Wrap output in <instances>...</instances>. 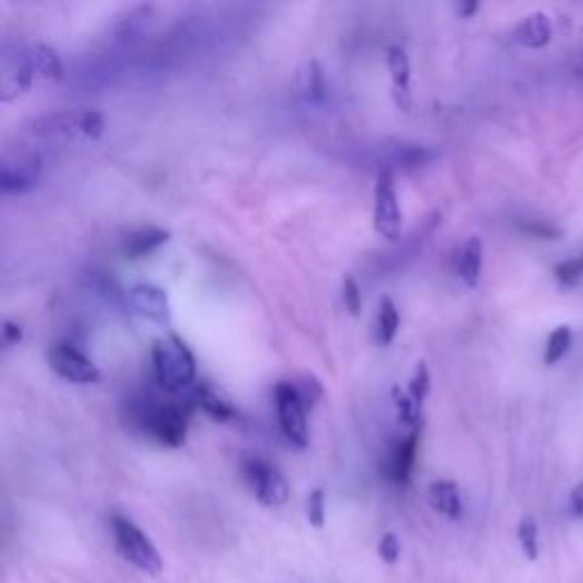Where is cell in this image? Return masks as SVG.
<instances>
[{"mask_svg":"<svg viewBox=\"0 0 583 583\" xmlns=\"http://www.w3.org/2000/svg\"><path fill=\"white\" fill-rule=\"evenodd\" d=\"M153 374L158 385L167 394H189L197 385V355L191 354L187 342L176 333L160 337L153 342Z\"/></svg>","mask_w":583,"mask_h":583,"instance_id":"obj_1","label":"cell"},{"mask_svg":"<svg viewBox=\"0 0 583 583\" xmlns=\"http://www.w3.org/2000/svg\"><path fill=\"white\" fill-rule=\"evenodd\" d=\"M191 408H194L191 394H187L185 402H180V399H171V402L146 399L137 406V422H140L141 431L149 433L155 442L169 449H178L187 440Z\"/></svg>","mask_w":583,"mask_h":583,"instance_id":"obj_2","label":"cell"},{"mask_svg":"<svg viewBox=\"0 0 583 583\" xmlns=\"http://www.w3.org/2000/svg\"><path fill=\"white\" fill-rule=\"evenodd\" d=\"M112 536L119 554L128 560L135 569L149 577H158L162 572L164 563L155 542L132 522L126 515H114L112 518Z\"/></svg>","mask_w":583,"mask_h":583,"instance_id":"obj_3","label":"cell"},{"mask_svg":"<svg viewBox=\"0 0 583 583\" xmlns=\"http://www.w3.org/2000/svg\"><path fill=\"white\" fill-rule=\"evenodd\" d=\"M276 415H278L280 433L285 435L292 447L306 449L310 444L308 429V408L304 406L301 397L296 394L292 381H278L274 387Z\"/></svg>","mask_w":583,"mask_h":583,"instance_id":"obj_4","label":"cell"},{"mask_svg":"<svg viewBox=\"0 0 583 583\" xmlns=\"http://www.w3.org/2000/svg\"><path fill=\"white\" fill-rule=\"evenodd\" d=\"M242 474L253 497L267 509H280L289 500V483L283 471L265 458H247L242 462Z\"/></svg>","mask_w":583,"mask_h":583,"instance_id":"obj_5","label":"cell"},{"mask_svg":"<svg viewBox=\"0 0 583 583\" xmlns=\"http://www.w3.org/2000/svg\"><path fill=\"white\" fill-rule=\"evenodd\" d=\"M372 221H374V230H376L383 239H387V242H397V239L402 238V228H403L402 206H399L394 178L387 169L378 173L376 187H374Z\"/></svg>","mask_w":583,"mask_h":583,"instance_id":"obj_6","label":"cell"},{"mask_svg":"<svg viewBox=\"0 0 583 583\" xmlns=\"http://www.w3.org/2000/svg\"><path fill=\"white\" fill-rule=\"evenodd\" d=\"M39 132L55 140L66 141H96L103 137L105 132V119L99 110H78V112H62L55 117L46 119V126Z\"/></svg>","mask_w":583,"mask_h":583,"instance_id":"obj_7","label":"cell"},{"mask_svg":"<svg viewBox=\"0 0 583 583\" xmlns=\"http://www.w3.org/2000/svg\"><path fill=\"white\" fill-rule=\"evenodd\" d=\"M48 364H51V369L57 376L69 383H75V385H93V383H99L101 376H103L99 364L93 363L92 358H87L78 346L66 345V342L51 346V351H48Z\"/></svg>","mask_w":583,"mask_h":583,"instance_id":"obj_8","label":"cell"},{"mask_svg":"<svg viewBox=\"0 0 583 583\" xmlns=\"http://www.w3.org/2000/svg\"><path fill=\"white\" fill-rule=\"evenodd\" d=\"M420 433L422 431H408V433H403L402 438H397L390 444L381 462L383 479L390 481L393 485H408L417 462Z\"/></svg>","mask_w":583,"mask_h":583,"instance_id":"obj_9","label":"cell"},{"mask_svg":"<svg viewBox=\"0 0 583 583\" xmlns=\"http://www.w3.org/2000/svg\"><path fill=\"white\" fill-rule=\"evenodd\" d=\"M128 304L140 317L158 324V326H171V304H169L167 289L153 283H140L128 292Z\"/></svg>","mask_w":583,"mask_h":583,"instance_id":"obj_10","label":"cell"},{"mask_svg":"<svg viewBox=\"0 0 583 583\" xmlns=\"http://www.w3.org/2000/svg\"><path fill=\"white\" fill-rule=\"evenodd\" d=\"M387 71H390V80H393V103L399 112H411L413 110V87H411V60H408L406 48L390 46L387 48Z\"/></svg>","mask_w":583,"mask_h":583,"instance_id":"obj_11","label":"cell"},{"mask_svg":"<svg viewBox=\"0 0 583 583\" xmlns=\"http://www.w3.org/2000/svg\"><path fill=\"white\" fill-rule=\"evenodd\" d=\"M39 178H42V160L28 155V158H19L16 162L7 160L0 169V191L3 194H25L33 187H37Z\"/></svg>","mask_w":583,"mask_h":583,"instance_id":"obj_12","label":"cell"},{"mask_svg":"<svg viewBox=\"0 0 583 583\" xmlns=\"http://www.w3.org/2000/svg\"><path fill=\"white\" fill-rule=\"evenodd\" d=\"M426 500H429V506L435 510L438 515L447 520H461L462 518V497L461 491H458V485L453 481L447 479H438L429 485V491H426Z\"/></svg>","mask_w":583,"mask_h":583,"instance_id":"obj_13","label":"cell"},{"mask_svg":"<svg viewBox=\"0 0 583 583\" xmlns=\"http://www.w3.org/2000/svg\"><path fill=\"white\" fill-rule=\"evenodd\" d=\"M28 60L37 83H60L64 78V64L60 55L46 44H30Z\"/></svg>","mask_w":583,"mask_h":583,"instance_id":"obj_14","label":"cell"},{"mask_svg":"<svg viewBox=\"0 0 583 583\" xmlns=\"http://www.w3.org/2000/svg\"><path fill=\"white\" fill-rule=\"evenodd\" d=\"M551 21L545 12H533V15L524 16L518 25H515V39L522 44L524 48L531 51H540L551 42Z\"/></svg>","mask_w":583,"mask_h":583,"instance_id":"obj_15","label":"cell"},{"mask_svg":"<svg viewBox=\"0 0 583 583\" xmlns=\"http://www.w3.org/2000/svg\"><path fill=\"white\" fill-rule=\"evenodd\" d=\"M189 394H191V402H194V406L201 408V411L206 413L208 417H212L215 422H230V420H235V415H238V413H235V408L230 406L228 399L221 397L215 387L208 385V383H197Z\"/></svg>","mask_w":583,"mask_h":583,"instance_id":"obj_16","label":"cell"},{"mask_svg":"<svg viewBox=\"0 0 583 583\" xmlns=\"http://www.w3.org/2000/svg\"><path fill=\"white\" fill-rule=\"evenodd\" d=\"M169 230L158 228V226H149V228H140L135 233H131L123 242V253L131 260H137V257L151 256L153 251H158L160 247L169 242Z\"/></svg>","mask_w":583,"mask_h":583,"instance_id":"obj_17","label":"cell"},{"mask_svg":"<svg viewBox=\"0 0 583 583\" xmlns=\"http://www.w3.org/2000/svg\"><path fill=\"white\" fill-rule=\"evenodd\" d=\"M458 276L467 287H476L481 280V269H483V242L481 238H470L458 251L456 260Z\"/></svg>","mask_w":583,"mask_h":583,"instance_id":"obj_18","label":"cell"},{"mask_svg":"<svg viewBox=\"0 0 583 583\" xmlns=\"http://www.w3.org/2000/svg\"><path fill=\"white\" fill-rule=\"evenodd\" d=\"M399 326H402V317H399L397 306H394V301L390 299V296H385V299H381V304H378L376 324H374V335H376L378 345H393L399 333Z\"/></svg>","mask_w":583,"mask_h":583,"instance_id":"obj_19","label":"cell"},{"mask_svg":"<svg viewBox=\"0 0 583 583\" xmlns=\"http://www.w3.org/2000/svg\"><path fill=\"white\" fill-rule=\"evenodd\" d=\"M393 402L394 411H397V420L402 424V429L406 431H422V422H424V411L415 399L408 394V390H402V387H394L393 390Z\"/></svg>","mask_w":583,"mask_h":583,"instance_id":"obj_20","label":"cell"},{"mask_svg":"<svg viewBox=\"0 0 583 583\" xmlns=\"http://www.w3.org/2000/svg\"><path fill=\"white\" fill-rule=\"evenodd\" d=\"M518 542L522 554L527 556L529 560H536L540 556V531H538V522L527 515V518L520 520L518 524Z\"/></svg>","mask_w":583,"mask_h":583,"instance_id":"obj_21","label":"cell"},{"mask_svg":"<svg viewBox=\"0 0 583 583\" xmlns=\"http://www.w3.org/2000/svg\"><path fill=\"white\" fill-rule=\"evenodd\" d=\"M572 328L569 326H559L549 333L545 346V364H556L565 358V354L572 346Z\"/></svg>","mask_w":583,"mask_h":583,"instance_id":"obj_22","label":"cell"},{"mask_svg":"<svg viewBox=\"0 0 583 583\" xmlns=\"http://www.w3.org/2000/svg\"><path fill=\"white\" fill-rule=\"evenodd\" d=\"M306 96L313 103H324L328 96V83L319 62H310L306 69Z\"/></svg>","mask_w":583,"mask_h":583,"instance_id":"obj_23","label":"cell"},{"mask_svg":"<svg viewBox=\"0 0 583 583\" xmlns=\"http://www.w3.org/2000/svg\"><path fill=\"white\" fill-rule=\"evenodd\" d=\"M406 390H408V394H411V397L420 403V406H424L426 397H429V393H431V374H429V367H426L424 360H420V363L415 364L411 378H408Z\"/></svg>","mask_w":583,"mask_h":583,"instance_id":"obj_24","label":"cell"},{"mask_svg":"<svg viewBox=\"0 0 583 583\" xmlns=\"http://www.w3.org/2000/svg\"><path fill=\"white\" fill-rule=\"evenodd\" d=\"M554 276L563 287H572V285L581 283L583 280V253L578 256L568 257V260L559 262L554 267Z\"/></svg>","mask_w":583,"mask_h":583,"instance_id":"obj_25","label":"cell"},{"mask_svg":"<svg viewBox=\"0 0 583 583\" xmlns=\"http://www.w3.org/2000/svg\"><path fill=\"white\" fill-rule=\"evenodd\" d=\"M292 385H295L296 394H299L301 402H304V406L308 408V411L310 408H315V403L324 397L322 383H319L315 376H308V374L301 378H296V381H292Z\"/></svg>","mask_w":583,"mask_h":583,"instance_id":"obj_26","label":"cell"},{"mask_svg":"<svg viewBox=\"0 0 583 583\" xmlns=\"http://www.w3.org/2000/svg\"><path fill=\"white\" fill-rule=\"evenodd\" d=\"M342 299H345L351 317H360V313H363V292H360V285L354 276H345V280H342Z\"/></svg>","mask_w":583,"mask_h":583,"instance_id":"obj_27","label":"cell"},{"mask_svg":"<svg viewBox=\"0 0 583 583\" xmlns=\"http://www.w3.org/2000/svg\"><path fill=\"white\" fill-rule=\"evenodd\" d=\"M306 513H308V522L313 524L315 529H322L324 524H326V492H324L322 488L310 492Z\"/></svg>","mask_w":583,"mask_h":583,"instance_id":"obj_28","label":"cell"},{"mask_svg":"<svg viewBox=\"0 0 583 583\" xmlns=\"http://www.w3.org/2000/svg\"><path fill=\"white\" fill-rule=\"evenodd\" d=\"M378 556H381V560H385V563H397L399 556H402V542H399V538L394 536V533H385V536L378 540Z\"/></svg>","mask_w":583,"mask_h":583,"instance_id":"obj_29","label":"cell"},{"mask_svg":"<svg viewBox=\"0 0 583 583\" xmlns=\"http://www.w3.org/2000/svg\"><path fill=\"white\" fill-rule=\"evenodd\" d=\"M21 340H24V328H21L16 322L5 319V324H3V345H5V349L19 346Z\"/></svg>","mask_w":583,"mask_h":583,"instance_id":"obj_30","label":"cell"},{"mask_svg":"<svg viewBox=\"0 0 583 583\" xmlns=\"http://www.w3.org/2000/svg\"><path fill=\"white\" fill-rule=\"evenodd\" d=\"M569 515L574 520H583V481H578L569 492Z\"/></svg>","mask_w":583,"mask_h":583,"instance_id":"obj_31","label":"cell"},{"mask_svg":"<svg viewBox=\"0 0 583 583\" xmlns=\"http://www.w3.org/2000/svg\"><path fill=\"white\" fill-rule=\"evenodd\" d=\"M522 230H527L529 235H538V238H545V239H559V235H560V230L554 228V226L536 224V221L522 224Z\"/></svg>","mask_w":583,"mask_h":583,"instance_id":"obj_32","label":"cell"},{"mask_svg":"<svg viewBox=\"0 0 583 583\" xmlns=\"http://www.w3.org/2000/svg\"><path fill=\"white\" fill-rule=\"evenodd\" d=\"M456 12L462 19H470V16H474L476 12H479V3H474V0H470V3H458Z\"/></svg>","mask_w":583,"mask_h":583,"instance_id":"obj_33","label":"cell"}]
</instances>
